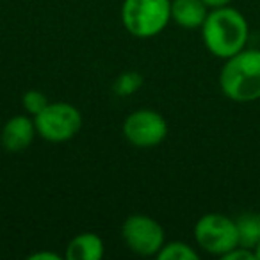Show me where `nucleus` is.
<instances>
[{
    "label": "nucleus",
    "mask_w": 260,
    "mask_h": 260,
    "mask_svg": "<svg viewBox=\"0 0 260 260\" xmlns=\"http://www.w3.org/2000/svg\"><path fill=\"white\" fill-rule=\"evenodd\" d=\"M223 260H256L255 258V251L249 248H244V246H235L234 249H230L228 253H224L221 256Z\"/></svg>",
    "instance_id": "obj_15"
},
{
    "label": "nucleus",
    "mask_w": 260,
    "mask_h": 260,
    "mask_svg": "<svg viewBox=\"0 0 260 260\" xmlns=\"http://www.w3.org/2000/svg\"><path fill=\"white\" fill-rule=\"evenodd\" d=\"M105 253L104 241L96 234L84 232L68 242L64 251L66 260H102Z\"/></svg>",
    "instance_id": "obj_10"
},
{
    "label": "nucleus",
    "mask_w": 260,
    "mask_h": 260,
    "mask_svg": "<svg viewBox=\"0 0 260 260\" xmlns=\"http://www.w3.org/2000/svg\"><path fill=\"white\" fill-rule=\"evenodd\" d=\"M207 4V8L210 9H216V8H223V6H228L232 0H203Z\"/></svg>",
    "instance_id": "obj_17"
},
{
    "label": "nucleus",
    "mask_w": 260,
    "mask_h": 260,
    "mask_svg": "<svg viewBox=\"0 0 260 260\" xmlns=\"http://www.w3.org/2000/svg\"><path fill=\"white\" fill-rule=\"evenodd\" d=\"M219 87L226 98L249 104L260 98V50L244 48L224 59L219 72Z\"/></svg>",
    "instance_id": "obj_2"
},
{
    "label": "nucleus",
    "mask_w": 260,
    "mask_h": 260,
    "mask_svg": "<svg viewBox=\"0 0 260 260\" xmlns=\"http://www.w3.org/2000/svg\"><path fill=\"white\" fill-rule=\"evenodd\" d=\"M171 20V0H125L121 23L132 36L148 40L160 34Z\"/></svg>",
    "instance_id": "obj_3"
},
{
    "label": "nucleus",
    "mask_w": 260,
    "mask_h": 260,
    "mask_svg": "<svg viewBox=\"0 0 260 260\" xmlns=\"http://www.w3.org/2000/svg\"><path fill=\"white\" fill-rule=\"evenodd\" d=\"M22 104H23V109H25L29 114L36 116V114H40V112L43 111V109L47 107L50 102L47 100V96H45L41 91L30 89V91H27V93L23 94Z\"/></svg>",
    "instance_id": "obj_14"
},
{
    "label": "nucleus",
    "mask_w": 260,
    "mask_h": 260,
    "mask_svg": "<svg viewBox=\"0 0 260 260\" xmlns=\"http://www.w3.org/2000/svg\"><path fill=\"white\" fill-rule=\"evenodd\" d=\"M36 132L50 143H64L73 139L82 128V114L72 104L55 102L48 104L34 116Z\"/></svg>",
    "instance_id": "obj_4"
},
{
    "label": "nucleus",
    "mask_w": 260,
    "mask_h": 260,
    "mask_svg": "<svg viewBox=\"0 0 260 260\" xmlns=\"http://www.w3.org/2000/svg\"><path fill=\"white\" fill-rule=\"evenodd\" d=\"M239 244L255 249L260 244V212H244L235 219Z\"/></svg>",
    "instance_id": "obj_11"
},
{
    "label": "nucleus",
    "mask_w": 260,
    "mask_h": 260,
    "mask_svg": "<svg viewBox=\"0 0 260 260\" xmlns=\"http://www.w3.org/2000/svg\"><path fill=\"white\" fill-rule=\"evenodd\" d=\"M121 237L128 249L143 256L157 255L164 246L162 226L145 214H134L126 217L121 226Z\"/></svg>",
    "instance_id": "obj_7"
},
{
    "label": "nucleus",
    "mask_w": 260,
    "mask_h": 260,
    "mask_svg": "<svg viewBox=\"0 0 260 260\" xmlns=\"http://www.w3.org/2000/svg\"><path fill=\"white\" fill-rule=\"evenodd\" d=\"M36 134L38 132L34 119L18 114L6 121L0 139H2V145L8 152H22L32 145Z\"/></svg>",
    "instance_id": "obj_8"
},
{
    "label": "nucleus",
    "mask_w": 260,
    "mask_h": 260,
    "mask_svg": "<svg viewBox=\"0 0 260 260\" xmlns=\"http://www.w3.org/2000/svg\"><path fill=\"white\" fill-rule=\"evenodd\" d=\"M194 239L203 251L223 256L239 246V232L235 219L224 214H205L194 224Z\"/></svg>",
    "instance_id": "obj_5"
},
{
    "label": "nucleus",
    "mask_w": 260,
    "mask_h": 260,
    "mask_svg": "<svg viewBox=\"0 0 260 260\" xmlns=\"http://www.w3.org/2000/svg\"><path fill=\"white\" fill-rule=\"evenodd\" d=\"M123 136L136 148H153L168 136V123L159 112L141 109L126 116L123 123Z\"/></svg>",
    "instance_id": "obj_6"
},
{
    "label": "nucleus",
    "mask_w": 260,
    "mask_h": 260,
    "mask_svg": "<svg viewBox=\"0 0 260 260\" xmlns=\"http://www.w3.org/2000/svg\"><path fill=\"white\" fill-rule=\"evenodd\" d=\"M62 256L54 251H38L29 255V260H61Z\"/></svg>",
    "instance_id": "obj_16"
},
{
    "label": "nucleus",
    "mask_w": 260,
    "mask_h": 260,
    "mask_svg": "<svg viewBox=\"0 0 260 260\" xmlns=\"http://www.w3.org/2000/svg\"><path fill=\"white\" fill-rule=\"evenodd\" d=\"M155 256L159 260H198V253L192 249V246L182 241L164 242Z\"/></svg>",
    "instance_id": "obj_12"
},
{
    "label": "nucleus",
    "mask_w": 260,
    "mask_h": 260,
    "mask_svg": "<svg viewBox=\"0 0 260 260\" xmlns=\"http://www.w3.org/2000/svg\"><path fill=\"white\" fill-rule=\"evenodd\" d=\"M141 86H143L141 73L125 72V73H121L118 79H116L112 89H114V93L118 94V96H130V94H134Z\"/></svg>",
    "instance_id": "obj_13"
},
{
    "label": "nucleus",
    "mask_w": 260,
    "mask_h": 260,
    "mask_svg": "<svg viewBox=\"0 0 260 260\" xmlns=\"http://www.w3.org/2000/svg\"><path fill=\"white\" fill-rule=\"evenodd\" d=\"M253 251H255V258H256V260H260V244L256 246V248L253 249Z\"/></svg>",
    "instance_id": "obj_18"
},
{
    "label": "nucleus",
    "mask_w": 260,
    "mask_h": 260,
    "mask_svg": "<svg viewBox=\"0 0 260 260\" xmlns=\"http://www.w3.org/2000/svg\"><path fill=\"white\" fill-rule=\"evenodd\" d=\"M209 15L203 0H171V20L184 29H202Z\"/></svg>",
    "instance_id": "obj_9"
},
{
    "label": "nucleus",
    "mask_w": 260,
    "mask_h": 260,
    "mask_svg": "<svg viewBox=\"0 0 260 260\" xmlns=\"http://www.w3.org/2000/svg\"><path fill=\"white\" fill-rule=\"evenodd\" d=\"M249 38V25L241 11L223 6L207 15L202 25L205 48L219 59H228L244 50Z\"/></svg>",
    "instance_id": "obj_1"
}]
</instances>
